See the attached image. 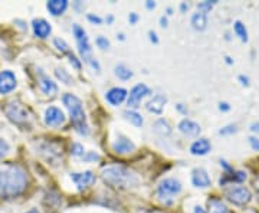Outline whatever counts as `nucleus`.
I'll return each instance as SVG.
<instances>
[{
  "mask_svg": "<svg viewBox=\"0 0 259 213\" xmlns=\"http://www.w3.org/2000/svg\"><path fill=\"white\" fill-rule=\"evenodd\" d=\"M28 187V175L19 166L0 167V199H13Z\"/></svg>",
  "mask_w": 259,
  "mask_h": 213,
  "instance_id": "nucleus-1",
  "label": "nucleus"
},
{
  "mask_svg": "<svg viewBox=\"0 0 259 213\" xmlns=\"http://www.w3.org/2000/svg\"><path fill=\"white\" fill-rule=\"evenodd\" d=\"M102 180L107 185L117 187V189H133L137 187L140 179L134 172L128 170L127 167L111 166L102 170Z\"/></svg>",
  "mask_w": 259,
  "mask_h": 213,
  "instance_id": "nucleus-2",
  "label": "nucleus"
},
{
  "mask_svg": "<svg viewBox=\"0 0 259 213\" xmlns=\"http://www.w3.org/2000/svg\"><path fill=\"white\" fill-rule=\"evenodd\" d=\"M62 102L69 111L71 122H72L76 133L81 134V136H88L90 134V127H88V122H87V117H85V111H83L81 100L78 97L72 95V94H65L62 97Z\"/></svg>",
  "mask_w": 259,
  "mask_h": 213,
  "instance_id": "nucleus-3",
  "label": "nucleus"
},
{
  "mask_svg": "<svg viewBox=\"0 0 259 213\" xmlns=\"http://www.w3.org/2000/svg\"><path fill=\"white\" fill-rule=\"evenodd\" d=\"M72 30H74L75 40H76V45H78V49H79V54L82 56V59L87 64H90V65L93 66L97 72H100L101 68H100V64L94 59L93 48L90 45V39L87 36V32L79 25H74Z\"/></svg>",
  "mask_w": 259,
  "mask_h": 213,
  "instance_id": "nucleus-4",
  "label": "nucleus"
},
{
  "mask_svg": "<svg viewBox=\"0 0 259 213\" xmlns=\"http://www.w3.org/2000/svg\"><path fill=\"white\" fill-rule=\"evenodd\" d=\"M225 196L229 202H232L233 204H238V206H245V204L249 203L250 199H252L250 190L245 186H232L229 189H226Z\"/></svg>",
  "mask_w": 259,
  "mask_h": 213,
  "instance_id": "nucleus-5",
  "label": "nucleus"
},
{
  "mask_svg": "<svg viewBox=\"0 0 259 213\" xmlns=\"http://www.w3.org/2000/svg\"><path fill=\"white\" fill-rule=\"evenodd\" d=\"M182 192V185L176 179H164L157 187V196L160 200L166 202L167 199H173V196L179 195Z\"/></svg>",
  "mask_w": 259,
  "mask_h": 213,
  "instance_id": "nucleus-6",
  "label": "nucleus"
},
{
  "mask_svg": "<svg viewBox=\"0 0 259 213\" xmlns=\"http://www.w3.org/2000/svg\"><path fill=\"white\" fill-rule=\"evenodd\" d=\"M6 115L9 117L10 121H13L15 124H23L29 118L28 110L18 101H12L6 107Z\"/></svg>",
  "mask_w": 259,
  "mask_h": 213,
  "instance_id": "nucleus-7",
  "label": "nucleus"
},
{
  "mask_svg": "<svg viewBox=\"0 0 259 213\" xmlns=\"http://www.w3.org/2000/svg\"><path fill=\"white\" fill-rule=\"evenodd\" d=\"M148 94H150V88H148L147 85H144V83H137V85L130 91L128 100H127V104H128L130 108H137V107H140L141 100H143L144 97H147Z\"/></svg>",
  "mask_w": 259,
  "mask_h": 213,
  "instance_id": "nucleus-8",
  "label": "nucleus"
},
{
  "mask_svg": "<svg viewBox=\"0 0 259 213\" xmlns=\"http://www.w3.org/2000/svg\"><path fill=\"white\" fill-rule=\"evenodd\" d=\"M65 122V114L58 107H49L45 111V124L49 127H59Z\"/></svg>",
  "mask_w": 259,
  "mask_h": 213,
  "instance_id": "nucleus-9",
  "label": "nucleus"
},
{
  "mask_svg": "<svg viewBox=\"0 0 259 213\" xmlns=\"http://www.w3.org/2000/svg\"><path fill=\"white\" fill-rule=\"evenodd\" d=\"M16 76L12 71H2L0 72V94L6 95L16 88Z\"/></svg>",
  "mask_w": 259,
  "mask_h": 213,
  "instance_id": "nucleus-10",
  "label": "nucleus"
},
{
  "mask_svg": "<svg viewBox=\"0 0 259 213\" xmlns=\"http://www.w3.org/2000/svg\"><path fill=\"white\" fill-rule=\"evenodd\" d=\"M71 179H72V182L79 190H83V189H87V187H90V186L95 183V176H94L93 172H90V170L83 172V173H72Z\"/></svg>",
  "mask_w": 259,
  "mask_h": 213,
  "instance_id": "nucleus-11",
  "label": "nucleus"
},
{
  "mask_svg": "<svg viewBox=\"0 0 259 213\" xmlns=\"http://www.w3.org/2000/svg\"><path fill=\"white\" fill-rule=\"evenodd\" d=\"M112 150H114L117 154H128V153H133V151L136 150V146H134V143L130 139H127V137L118 136L117 140L112 143Z\"/></svg>",
  "mask_w": 259,
  "mask_h": 213,
  "instance_id": "nucleus-12",
  "label": "nucleus"
},
{
  "mask_svg": "<svg viewBox=\"0 0 259 213\" xmlns=\"http://www.w3.org/2000/svg\"><path fill=\"white\" fill-rule=\"evenodd\" d=\"M192 183H193L194 187H199V189H204V187H209L212 180L207 175V172L199 167V168H194L192 172Z\"/></svg>",
  "mask_w": 259,
  "mask_h": 213,
  "instance_id": "nucleus-13",
  "label": "nucleus"
},
{
  "mask_svg": "<svg viewBox=\"0 0 259 213\" xmlns=\"http://www.w3.org/2000/svg\"><path fill=\"white\" fill-rule=\"evenodd\" d=\"M127 90H124V88H121V87H114L111 88L107 95H105V98H107V101L110 102L111 105L114 107H117V105H120L124 102V100L127 98Z\"/></svg>",
  "mask_w": 259,
  "mask_h": 213,
  "instance_id": "nucleus-14",
  "label": "nucleus"
},
{
  "mask_svg": "<svg viewBox=\"0 0 259 213\" xmlns=\"http://www.w3.org/2000/svg\"><path fill=\"white\" fill-rule=\"evenodd\" d=\"M166 102H167V97L166 95H163V94H157V95H154L150 101L147 102V110L150 112H153V114H157L160 115L163 110H164V107H166Z\"/></svg>",
  "mask_w": 259,
  "mask_h": 213,
  "instance_id": "nucleus-15",
  "label": "nucleus"
},
{
  "mask_svg": "<svg viewBox=\"0 0 259 213\" xmlns=\"http://www.w3.org/2000/svg\"><path fill=\"white\" fill-rule=\"evenodd\" d=\"M32 29H33L35 36L40 37V39L48 37L49 36V33L52 32L51 25L48 23L45 19H33V22H32Z\"/></svg>",
  "mask_w": 259,
  "mask_h": 213,
  "instance_id": "nucleus-16",
  "label": "nucleus"
},
{
  "mask_svg": "<svg viewBox=\"0 0 259 213\" xmlns=\"http://www.w3.org/2000/svg\"><path fill=\"white\" fill-rule=\"evenodd\" d=\"M179 130L182 131L187 137H197L200 134V125L192 120H182L179 122Z\"/></svg>",
  "mask_w": 259,
  "mask_h": 213,
  "instance_id": "nucleus-17",
  "label": "nucleus"
},
{
  "mask_svg": "<svg viewBox=\"0 0 259 213\" xmlns=\"http://www.w3.org/2000/svg\"><path fill=\"white\" fill-rule=\"evenodd\" d=\"M212 150V144L207 139H199L190 146V153L194 156H204Z\"/></svg>",
  "mask_w": 259,
  "mask_h": 213,
  "instance_id": "nucleus-18",
  "label": "nucleus"
},
{
  "mask_svg": "<svg viewBox=\"0 0 259 213\" xmlns=\"http://www.w3.org/2000/svg\"><path fill=\"white\" fill-rule=\"evenodd\" d=\"M39 87H40L42 93L47 94V95H55V94L58 93V85L45 74H40V78H39Z\"/></svg>",
  "mask_w": 259,
  "mask_h": 213,
  "instance_id": "nucleus-19",
  "label": "nucleus"
},
{
  "mask_svg": "<svg viewBox=\"0 0 259 213\" xmlns=\"http://www.w3.org/2000/svg\"><path fill=\"white\" fill-rule=\"evenodd\" d=\"M47 9L52 16H59L65 10L68 9V2L66 0H49L47 3Z\"/></svg>",
  "mask_w": 259,
  "mask_h": 213,
  "instance_id": "nucleus-20",
  "label": "nucleus"
},
{
  "mask_svg": "<svg viewBox=\"0 0 259 213\" xmlns=\"http://www.w3.org/2000/svg\"><path fill=\"white\" fill-rule=\"evenodd\" d=\"M39 150H40L39 153L44 154L45 158H47V160H51V161L55 160L56 157H59V154H61V150L56 147L55 144H52V143H45L44 146L39 147Z\"/></svg>",
  "mask_w": 259,
  "mask_h": 213,
  "instance_id": "nucleus-21",
  "label": "nucleus"
},
{
  "mask_svg": "<svg viewBox=\"0 0 259 213\" xmlns=\"http://www.w3.org/2000/svg\"><path fill=\"white\" fill-rule=\"evenodd\" d=\"M190 23H192V26H193V29H196V30H204L206 26H207V15H206L204 12L197 10L196 13H193Z\"/></svg>",
  "mask_w": 259,
  "mask_h": 213,
  "instance_id": "nucleus-22",
  "label": "nucleus"
},
{
  "mask_svg": "<svg viewBox=\"0 0 259 213\" xmlns=\"http://www.w3.org/2000/svg\"><path fill=\"white\" fill-rule=\"evenodd\" d=\"M207 206H209V212L207 213H231V210L228 209V206L223 203L222 200L216 199V197L209 199Z\"/></svg>",
  "mask_w": 259,
  "mask_h": 213,
  "instance_id": "nucleus-23",
  "label": "nucleus"
},
{
  "mask_svg": "<svg viewBox=\"0 0 259 213\" xmlns=\"http://www.w3.org/2000/svg\"><path fill=\"white\" fill-rule=\"evenodd\" d=\"M154 131L160 136H168V134H171V125L168 124L167 120L160 118L154 122Z\"/></svg>",
  "mask_w": 259,
  "mask_h": 213,
  "instance_id": "nucleus-24",
  "label": "nucleus"
},
{
  "mask_svg": "<svg viewBox=\"0 0 259 213\" xmlns=\"http://www.w3.org/2000/svg\"><path fill=\"white\" fill-rule=\"evenodd\" d=\"M122 115H124V118L125 120H128L130 122H133L136 127H141L143 125V117L140 115L139 112H136V111H131V110H127V111H124L122 112Z\"/></svg>",
  "mask_w": 259,
  "mask_h": 213,
  "instance_id": "nucleus-25",
  "label": "nucleus"
},
{
  "mask_svg": "<svg viewBox=\"0 0 259 213\" xmlns=\"http://www.w3.org/2000/svg\"><path fill=\"white\" fill-rule=\"evenodd\" d=\"M114 72H115V75H117L120 79H122V81H127L130 78H133V71L130 69L128 66L124 65V64H120V65L115 66Z\"/></svg>",
  "mask_w": 259,
  "mask_h": 213,
  "instance_id": "nucleus-26",
  "label": "nucleus"
},
{
  "mask_svg": "<svg viewBox=\"0 0 259 213\" xmlns=\"http://www.w3.org/2000/svg\"><path fill=\"white\" fill-rule=\"evenodd\" d=\"M233 29H235L236 36H239V39H241L242 42H246V40H248V30H246L245 25L242 23L241 20H236V22H235Z\"/></svg>",
  "mask_w": 259,
  "mask_h": 213,
  "instance_id": "nucleus-27",
  "label": "nucleus"
},
{
  "mask_svg": "<svg viewBox=\"0 0 259 213\" xmlns=\"http://www.w3.org/2000/svg\"><path fill=\"white\" fill-rule=\"evenodd\" d=\"M54 45H55L56 49H58L61 54H66V55H69V54H71L69 45L65 42L64 39H61V37H55V39H54Z\"/></svg>",
  "mask_w": 259,
  "mask_h": 213,
  "instance_id": "nucleus-28",
  "label": "nucleus"
},
{
  "mask_svg": "<svg viewBox=\"0 0 259 213\" xmlns=\"http://www.w3.org/2000/svg\"><path fill=\"white\" fill-rule=\"evenodd\" d=\"M55 74H56V76H58L61 81H64L65 83H68V85H69V83H72V78L69 76V74H68L65 69H56Z\"/></svg>",
  "mask_w": 259,
  "mask_h": 213,
  "instance_id": "nucleus-29",
  "label": "nucleus"
},
{
  "mask_svg": "<svg viewBox=\"0 0 259 213\" xmlns=\"http://www.w3.org/2000/svg\"><path fill=\"white\" fill-rule=\"evenodd\" d=\"M95 44H97V47L100 48V49H102V51H105V49H108V48H110V40L104 36L97 37Z\"/></svg>",
  "mask_w": 259,
  "mask_h": 213,
  "instance_id": "nucleus-30",
  "label": "nucleus"
},
{
  "mask_svg": "<svg viewBox=\"0 0 259 213\" xmlns=\"http://www.w3.org/2000/svg\"><path fill=\"white\" fill-rule=\"evenodd\" d=\"M83 151H85V150H83V147L79 144V143H74V144H72V147H71V154H72V156H76V157L83 156V154H85Z\"/></svg>",
  "mask_w": 259,
  "mask_h": 213,
  "instance_id": "nucleus-31",
  "label": "nucleus"
},
{
  "mask_svg": "<svg viewBox=\"0 0 259 213\" xmlns=\"http://www.w3.org/2000/svg\"><path fill=\"white\" fill-rule=\"evenodd\" d=\"M214 3H216V0H210V2H209V0H206V2L199 3V6H197V8H199L200 12H204V13H206V12H209V10L212 9Z\"/></svg>",
  "mask_w": 259,
  "mask_h": 213,
  "instance_id": "nucleus-32",
  "label": "nucleus"
},
{
  "mask_svg": "<svg viewBox=\"0 0 259 213\" xmlns=\"http://www.w3.org/2000/svg\"><path fill=\"white\" fill-rule=\"evenodd\" d=\"M10 146L9 143L6 141V140H2L0 139V158H3L8 153H9Z\"/></svg>",
  "mask_w": 259,
  "mask_h": 213,
  "instance_id": "nucleus-33",
  "label": "nucleus"
},
{
  "mask_svg": "<svg viewBox=\"0 0 259 213\" xmlns=\"http://www.w3.org/2000/svg\"><path fill=\"white\" fill-rule=\"evenodd\" d=\"M69 62H71V65H74V68L76 71H79L81 69V61L74 55V54H69Z\"/></svg>",
  "mask_w": 259,
  "mask_h": 213,
  "instance_id": "nucleus-34",
  "label": "nucleus"
},
{
  "mask_svg": "<svg viewBox=\"0 0 259 213\" xmlns=\"http://www.w3.org/2000/svg\"><path fill=\"white\" fill-rule=\"evenodd\" d=\"M233 133H236V125H233V124H229V125H226L225 129L219 131V134L221 136H226V134H233Z\"/></svg>",
  "mask_w": 259,
  "mask_h": 213,
  "instance_id": "nucleus-35",
  "label": "nucleus"
},
{
  "mask_svg": "<svg viewBox=\"0 0 259 213\" xmlns=\"http://www.w3.org/2000/svg\"><path fill=\"white\" fill-rule=\"evenodd\" d=\"M82 158L83 161H95V160H100V156L94 151H88L87 154H83Z\"/></svg>",
  "mask_w": 259,
  "mask_h": 213,
  "instance_id": "nucleus-36",
  "label": "nucleus"
},
{
  "mask_svg": "<svg viewBox=\"0 0 259 213\" xmlns=\"http://www.w3.org/2000/svg\"><path fill=\"white\" fill-rule=\"evenodd\" d=\"M249 144L252 150L255 151H259V139L258 137H249Z\"/></svg>",
  "mask_w": 259,
  "mask_h": 213,
  "instance_id": "nucleus-37",
  "label": "nucleus"
},
{
  "mask_svg": "<svg viewBox=\"0 0 259 213\" xmlns=\"http://www.w3.org/2000/svg\"><path fill=\"white\" fill-rule=\"evenodd\" d=\"M87 18H88L90 22H93V23H95V25H101L102 23V19L100 18V16H97V15H93V13H90Z\"/></svg>",
  "mask_w": 259,
  "mask_h": 213,
  "instance_id": "nucleus-38",
  "label": "nucleus"
},
{
  "mask_svg": "<svg viewBox=\"0 0 259 213\" xmlns=\"http://www.w3.org/2000/svg\"><path fill=\"white\" fill-rule=\"evenodd\" d=\"M148 36H150V40H151L153 44H158L157 33H156L154 30H150V32H148Z\"/></svg>",
  "mask_w": 259,
  "mask_h": 213,
  "instance_id": "nucleus-39",
  "label": "nucleus"
},
{
  "mask_svg": "<svg viewBox=\"0 0 259 213\" xmlns=\"http://www.w3.org/2000/svg\"><path fill=\"white\" fill-rule=\"evenodd\" d=\"M219 110H221V111H229V110H231V105H229L228 102H221V104H219Z\"/></svg>",
  "mask_w": 259,
  "mask_h": 213,
  "instance_id": "nucleus-40",
  "label": "nucleus"
},
{
  "mask_svg": "<svg viewBox=\"0 0 259 213\" xmlns=\"http://www.w3.org/2000/svg\"><path fill=\"white\" fill-rule=\"evenodd\" d=\"M128 20H130V23H136V22L139 20V16H137V13H130Z\"/></svg>",
  "mask_w": 259,
  "mask_h": 213,
  "instance_id": "nucleus-41",
  "label": "nucleus"
},
{
  "mask_svg": "<svg viewBox=\"0 0 259 213\" xmlns=\"http://www.w3.org/2000/svg\"><path fill=\"white\" fill-rule=\"evenodd\" d=\"M250 131L252 133H259V122H252L250 124Z\"/></svg>",
  "mask_w": 259,
  "mask_h": 213,
  "instance_id": "nucleus-42",
  "label": "nucleus"
},
{
  "mask_svg": "<svg viewBox=\"0 0 259 213\" xmlns=\"http://www.w3.org/2000/svg\"><path fill=\"white\" fill-rule=\"evenodd\" d=\"M239 81L242 82V85H249V79H248V76L239 75Z\"/></svg>",
  "mask_w": 259,
  "mask_h": 213,
  "instance_id": "nucleus-43",
  "label": "nucleus"
},
{
  "mask_svg": "<svg viewBox=\"0 0 259 213\" xmlns=\"http://www.w3.org/2000/svg\"><path fill=\"white\" fill-rule=\"evenodd\" d=\"M160 26L161 28H167V18H164V16L160 18Z\"/></svg>",
  "mask_w": 259,
  "mask_h": 213,
  "instance_id": "nucleus-44",
  "label": "nucleus"
},
{
  "mask_svg": "<svg viewBox=\"0 0 259 213\" xmlns=\"http://www.w3.org/2000/svg\"><path fill=\"white\" fill-rule=\"evenodd\" d=\"M146 8H147V9H154V8H156V3L151 2V0H148L147 3H146Z\"/></svg>",
  "mask_w": 259,
  "mask_h": 213,
  "instance_id": "nucleus-45",
  "label": "nucleus"
},
{
  "mask_svg": "<svg viewBox=\"0 0 259 213\" xmlns=\"http://www.w3.org/2000/svg\"><path fill=\"white\" fill-rule=\"evenodd\" d=\"M193 213H207V212L204 210V209H203V207H202V206H196V207H194Z\"/></svg>",
  "mask_w": 259,
  "mask_h": 213,
  "instance_id": "nucleus-46",
  "label": "nucleus"
},
{
  "mask_svg": "<svg viewBox=\"0 0 259 213\" xmlns=\"http://www.w3.org/2000/svg\"><path fill=\"white\" fill-rule=\"evenodd\" d=\"M176 107H177V110H179V111H182V112H186L185 107H183V104H177Z\"/></svg>",
  "mask_w": 259,
  "mask_h": 213,
  "instance_id": "nucleus-47",
  "label": "nucleus"
},
{
  "mask_svg": "<svg viewBox=\"0 0 259 213\" xmlns=\"http://www.w3.org/2000/svg\"><path fill=\"white\" fill-rule=\"evenodd\" d=\"M146 213H166V212H163V210H157V209H151V210H147Z\"/></svg>",
  "mask_w": 259,
  "mask_h": 213,
  "instance_id": "nucleus-48",
  "label": "nucleus"
},
{
  "mask_svg": "<svg viewBox=\"0 0 259 213\" xmlns=\"http://www.w3.org/2000/svg\"><path fill=\"white\" fill-rule=\"evenodd\" d=\"M180 8H182V10L189 9V5H186V3H182V6H180Z\"/></svg>",
  "mask_w": 259,
  "mask_h": 213,
  "instance_id": "nucleus-49",
  "label": "nucleus"
},
{
  "mask_svg": "<svg viewBox=\"0 0 259 213\" xmlns=\"http://www.w3.org/2000/svg\"><path fill=\"white\" fill-rule=\"evenodd\" d=\"M26 213H39V210H37V209H30V210Z\"/></svg>",
  "mask_w": 259,
  "mask_h": 213,
  "instance_id": "nucleus-50",
  "label": "nucleus"
},
{
  "mask_svg": "<svg viewBox=\"0 0 259 213\" xmlns=\"http://www.w3.org/2000/svg\"><path fill=\"white\" fill-rule=\"evenodd\" d=\"M226 62H228V64H232V59L229 56H226Z\"/></svg>",
  "mask_w": 259,
  "mask_h": 213,
  "instance_id": "nucleus-51",
  "label": "nucleus"
},
{
  "mask_svg": "<svg viewBox=\"0 0 259 213\" xmlns=\"http://www.w3.org/2000/svg\"><path fill=\"white\" fill-rule=\"evenodd\" d=\"M107 22H108V23H111V22H112V16H108V19H107Z\"/></svg>",
  "mask_w": 259,
  "mask_h": 213,
  "instance_id": "nucleus-52",
  "label": "nucleus"
}]
</instances>
